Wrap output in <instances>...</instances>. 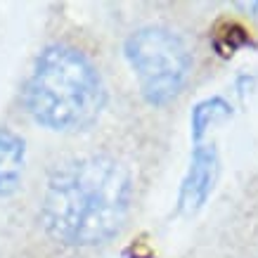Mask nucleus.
<instances>
[{
    "label": "nucleus",
    "mask_w": 258,
    "mask_h": 258,
    "mask_svg": "<svg viewBox=\"0 0 258 258\" xmlns=\"http://www.w3.org/2000/svg\"><path fill=\"white\" fill-rule=\"evenodd\" d=\"M131 204V175L107 157L74 159L52 173L43 199L47 232L64 244H100L116 232Z\"/></svg>",
    "instance_id": "1"
},
{
    "label": "nucleus",
    "mask_w": 258,
    "mask_h": 258,
    "mask_svg": "<svg viewBox=\"0 0 258 258\" xmlns=\"http://www.w3.org/2000/svg\"><path fill=\"white\" fill-rule=\"evenodd\" d=\"M104 102L100 74L79 50L55 45L38 57L26 86V107L52 131H81L97 118Z\"/></svg>",
    "instance_id": "2"
},
{
    "label": "nucleus",
    "mask_w": 258,
    "mask_h": 258,
    "mask_svg": "<svg viewBox=\"0 0 258 258\" xmlns=\"http://www.w3.org/2000/svg\"><path fill=\"white\" fill-rule=\"evenodd\" d=\"M125 57L140 79L142 95L152 104H166L187 79L189 52L182 38L168 29L149 26L135 31L125 40Z\"/></svg>",
    "instance_id": "3"
},
{
    "label": "nucleus",
    "mask_w": 258,
    "mask_h": 258,
    "mask_svg": "<svg viewBox=\"0 0 258 258\" xmlns=\"http://www.w3.org/2000/svg\"><path fill=\"white\" fill-rule=\"evenodd\" d=\"M218 178V154L213 145L195 142V154L189 161V168L182 178L178 206L182 213H195L202 209V204L209 199L213 185Z\"/></svg>",
    "instance_id": "4"
},
{
    "label": "nucleus",
    "mask_w": 258,
    "mask_h": 258,
    "mask_svg": "<svg viewBox=\"0 0 258 258\" xmlns=\"http://www.w3.org/2000/svg\"><path fill=\"white\" fill-rule=\"evenodd\" d=\"M24 171V142L10 131H0V195L17 187Z\"/></svg>",
    "instance_id": "5"
},
{
    "label": "nucleus",
    "mask_w": 258,
    "mask_h": 258,
    "mask_svg": "<svg viewBox=\"0 0 258 258\" xmlns=\"http://www.w3.org/2000/svg\"><path fill=\"white\" fill-rule=\"evenodd\" d=\"M227 114H230V107H227V102L220 100V97L204 100L202 104H197L195 111H192V140L202 142L204 133H206L213 123H218L220 118H225Z\"/></svg>",
    "instance_id": "6"
}]
</instances>
